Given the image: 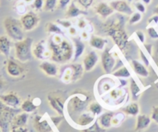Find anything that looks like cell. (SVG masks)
<instances>
[{"mask_svg":"<svg viewBox=\"0 0 158 132\" xmlns=\"http://www.w3.org/2000/svg\"><path fill=\"white\" fill-rule=\"evenodd\" d=\"M51 52V60L58 63H64L71 60L74 53V48L69 40L54 34L48 43Z\"/></svg>","mask_w":158,"mask_h":132,"instance_id":"cell-1","label":"cell"},{"mask_svg":"<svg viewBox=\"0 0 158 132\" xmlns=\"http://www.w3.org/2000/svg\"><path fill=\"white\" fill-rule=\"evenodd\" d=\"M123 19L118 22H110L106 24V31L109 34L115 43L118 45L119 49L123 51L128 44V37L124 30V23L123 24Z\"/></svg>","mask_w":158,"mask_h":132,"instance_id":"cell-2","label":"cell"},{"mask_svg":"<svg viewBox=\"0 0 158 132\" xmlns=\"http://www.w3.org/2000/svg\"><path fill=\"white\" fill-rule=\"evenodd\" d=\"M3 26L6 34L10 39L15 41H19L24 39V29L20 19L12 16L6 17L3 20Z\"/></svg>","mask_w":158,"mask_h":132,"instance_id":"cell-3","label":"cell"},{"mask_svg":"<svg viewBox=\"0 0 158 132\" xmlns=\"http://www.w3.org/2000/svg\"><path fill=\"white\" fill-rule=\"evenodd\" d=\"M90 96L86 92H80L72 96L68 105V110L70 113L79 114L81 113L89 105Z\"/></svg>","mask_w":158,"mask_h":132,"instance_id":"cell-4","label":"cell"},{"mask_svg":"<svg viewBox=\"0 0 158 132\" xmlns=\"http://www.w3.org/2000/svg\"><path fill=\"white\" fill-rule=\"evenodd\" d=\"M32 46H33V39L30 37H27L19 41H16L15 53H16V58L22 62L31 60L33 55Z\"/></svg>","mask_w":158,"mask_h":132,"instance_id":"cell-5","label":"cell"},{"mask_svg":"<svg viewBox=\"0 0 158 132\" xmlns=\"http://www.w3.org/2000/svg\"><path fill=\"white\" fill-rule=\"evenodd\" d=\"M16 112L15 108L8 107L0 100V128L2 132L9 131Z\"/></svg>","mask_w":158,"mask_h":132,"instance_id":"cell-6","label":"cell"},{"mask_svg":"<svg viewBox=\"0 0 158 132\" xmlns=\"http://www.w3.org/2000/svg\"><path fill=\"white\" fill-rule=\"evenodd\" d=\"M40 19L37 15L33 12H28L23 15L20 18V22L22 23L25 31H30L37 27Z\"/></svg>","mask_w":158,"mask_h":132,"instance_id":"cell-7","label":"cell"},{"mask_svg":"<svg viewBox=\"0 0 158 132\" xmlns=\"http://www.w3.org/2000/svg\"><path fill=\"white\" fill-rule=\"evenodd\" d=\"M115 65V59L110 52L109 48H106L102 54V66L106 74L112 73Z\"/></svg>","mask_w":158,"mask_h":132,"instance_id":"cell-8","label":"cell"},{"mask_svg":"<svg viewBox=\"0 0 158 132\" xmlns=\"http://www.w3.org/2000/svg\"><path fill=\"white\" fill-rule=\"evenodd\" d=\"M109 5L112 6L114 11H116L122 14L131 16L133 13V9L131 8L129 2L126 0H114L110 2Z\"/></svg>","mask_w":158,"mask_h":132,"instance_id":"cell-9","label":"cell"},{"mask_svg":"<svg viewBox=\"0 0 158 132\" xmlns=\"http://www.w3.org/2000/svg\"><path fill=\"white\" fill-rule=\"evenodd\" d=\"M48 102L54 110H55L60 116L64 115V101L60 96L55 93H51L48 96Z\"/></svg>","mask_w":158,"mask_h":132,"instance_id":"cell-10","label":"cell"},{"mask_svg":"<svg viewBox=\"0 0 158 132\" xmlns=\"http://www.w3.org/2000/svg\"><path fill=\"white\" fill-rule=\"evenodd\" d=\"M0 100L4 104L13 108H16L21 104V100L18 95L15 92H9L6 94L0 95Z\"/></svg>","mask_w":158,"mask_h":132,"instance_id":"cell-11","label":"cell"},{"mask_svg":"<svg viewBox=\"0 0 158 132\" xmlns=\"http://www.w3.org/2000/svg\"><path fill=\"white\" fill-rule=\"evenodd\" d=\"M33 127L37 132H52L53 130L48 121L39 115L35 117L33 121Z\"/></svg>","mask_w":158,"mask_h":132,"instance_id":"cell-12","label":"cell"},{"mask_svg":"<svg viewBox=\"0 0 158 132\" xmlns=\"http://www.w3.org/2000/svg\"><path fill=\"white\" fill-rule=\"evenodd\" d=\"M98 61V57L95 51H91L85 57L83 60V66L85 70L90 72L94 69Z\"/></svg>","mask_w":158,"mask_h":132,"instance_id":"cell-13","label":"cell"},{"mask_svg":"<svg viewBox=\"0 0 158 132\" xmlns=\"http://www.w3.org/2000/svg\"><path fill=\"white\" fill-rule=\"evenodd\" d=\"M7 73L12 77H19L23 72V69L12 59H9L6 64Z\"/></svg>","mask_w":158,"mask_h":132,"instance_id":"cell-14","label":"cell"},{"mask_svg":"<svg viewBox=\"0 0 158 132\" xmlns=\"http://www.w3.org/2000/svg\"><path fill=\"white\" fill-rule=\"evenodd\" d=\"M95 12L98 15L102 18H107L112 14H113L114 10L110 5L106 2H100L95 7Z\"/></svg>","mask_w":158,"mask_h":132,"instance_id":"cell-15","label":"cell"},{"mask_svg":"<svg viewBox=\"0 0 158 132\" xmlns=\"http://www.w3.org/2000/svg\"><path fill=\"white\" fill-rule=\"evenodd\" d=\"M40 69L48 76H56L58 72L57 66L55 64L46 62V61L43 62L40 65Z\"/></svg>","mask_w":158,"mask_h":132,"instance_id":"cell-16","label":"cell"},{"mask_svg":"<svg viewBox=\"0 0 158 132\" xmlns=\"http://www.w3.org/2000/svg\"><path fill=\"white\" fill-rule=\"evenodd\" d=\"M33 55L36 57V58L40 59V60H43V59L48 58L45 54H46V48L44 46V40H40L36 44L32 50Z\"/></svg>","mask_w":158,"mask_h":132,"instance_id":"cell-17","label":"cell"},{"mask_svg":"<svg viewBox=\"0 0 158 132\" xmlns=\"http://www.w3.org/2000/svg\"><path fill=\"white\" fill-rule=\"evenodd\" d=\"M11 48V41L7 36H0V54L9 57Z\"/></svg>","mask_w":158,"mask_h":132,"instance_id":"cell-18","label":"cell"},{"mask_svg":"<svg viewBox=\"0 0 158 132\" xmlns=\"http://www.w3.org/2000/svg\"><path fill=\"white\" fill-rule=\"evenodd\" d=\"M71 72V82H74L77 81V79L81 78V75L83 74V66L80 64H73L68 66Z\"/></svg>","mask_w":158,"mask_h":132,"instance_id":"cell-19","label":"cell"},{"mask_svg":"<svg viewBox=\"0 0 158 132\" xmlns=\"http://www.w3.org/2000/svg\"><path fill=\"white\" fill-rule=\"evenodd\" d=\"M88 13L84 10H81L75 5L74 2H71L68 6V10L66 12V17L68 18H75L80 15H87Z\"/></svg>","mask_w":158,"mask_h":132,"instance_id":"cell-20","label":"cell"},{"mask_svg":"<svg viewBox=\"0 0 158 132\" xmlns=\"http://www.w3.org/2000/svg\"><path fill=\"white\" fill-rule=\"evenodd\" d=\"M95 116L93 113H91V112H86V113H82L79 115L78 118H77V123L78 125L85 126L90 125L92 122L95 120Z\"/></svg>","mask_w":158,"mask_h":132,"instance_id":"cell-21","label":"cell"},{"mask_svg":"<svg viewBox=\"0 0 158 132\" xmlns=\"http://www.w3.org/2000/svg\"><path fill=\"white\" fill-rule=\"evenodd\" d=\"M27 120H28V114L27 113H22L16 115L13 118L11 124V129L16 128V127H23L27 124Z\"/></svg>","mask_w":158,"mask_h":132,"instance_id":"cell-22","label":"cell"},{"mask_svg":"<svg viewBox=\"0 0 158 132\" xmlns=\"http://www.w3.org/2000/svg\"><path fill=\"white\" fill-rule=\"evenodd\" d=\"M132 67H133L135 73H136L139 76L146 78V77H147L149 75V72L147 68H146L145 65L141 63V62H138V61H132Z\"/></svg>","mask_w":158,"mask_h":132,"instance_id":"cell-23","label":"cell"},{"mask_svg":"<svg viewBox=\"0 0 158 132\" xmlns=\"http://www.w3.org/2000/svg\"><path fill=\"white\" fill-rule=\"evenodd\" d=\"M114 117V113L112 112H107L103 114H102L98 118V121L101 127L103 128H109L112 125V118Z\"/></svg>","mask_w":158,"mask_h":132,"instance_id":"cell-24","label":"cell"},{"mask_svg":"<svg viewBox=\"0 0 158 132\" xmlns=\"http://www.w3.org/2000/svg\"><path fill=\"white\" fill-rule=\"evenodd\" d=\"M150 118L148 116L144 114H140L137 117V121H136V131H140L147 128L150 124Z\"/></svg>","mask_w":158,"mask_h":132,"instance_id":"cell-25","label":"cell"},{"mask_svg":"<svg viewBox=\"0 0 158 132\" xmlns=\"http://www.w3.org/2000/svg\"><path fill=\"white\" fill-rule=\"evenodd\" d=\"M89 43H90L91 46L92 48H95V49L103 50L105 48V45L107 43V40H106V39L102 38L101 37L92 35L91 36Z\"/></svg>","mask_w":158,"mask_h":132,"instance_id":"cell-26","label":"cell"},{"mask_svg":"<svg viewBox=\"0 0 158 132\" xmlns=\"http://www.w3.org/2000/svg\"><path fill=\"white\" fill-rule=\"evenodd\" d=\"M73 40L74 43V47H75V51H74V61H77L79 57H81V54H83L85 48V45L81 40L80 38H76L73 37Z\"/></svg>","mask_w":158,"mask_h":132,"instance_id":"cell-27","label":"cell"},{"mask_svg":"<svg viewBox=\"0 0 158 132\" xmlns=\"http://www.w3.org/2000/svg\"><path fill=\"white\" fill-rule=\"evenodd\" d=\"M46 30L48 33L53 34H58V35H63L64 31L61 30L60 27L57 24L52 22H49L46 24Z\"/></svg>","mask_w":158,"mask_h":132,"instance_id":"cell-28","label":"cell"},{"mask_svg":"<svg viewBox=\"0 0 158 132\" xmlns=\"http://www.w3.org/2000/svg\"><path fill=\"white\" fill-rule=\"evenodd\" d=\"M37 109V107L30 100H27L21 104V110L25 113H33Z\"/></svg>","mask_w":158,"mask_h":132,"instance_id":"cell-29","label":"cell"},{"mask_svg":"<svg viewBox=\"0 0 158 132\" xmlns=\"http://www.w3.org/2000/svg\"><path fill=\"white\" fill-rule=\"evenodd\" d=\"M123 110L124 113H126L127 114L131 115V116H136V115H137L138 113H139V105H138L136 103H133V104H130V105L124 107V108L123 109Z\"/></svg>","mask_w":158,"mask_h":132,"instance_id":"cell-30","label":"cell"},{"mask_svg":"<svg viewBox=\"0 0 158 132\" xmlns=\"http://www.w3.org/2000/svg\"><path fill=\"white\" fill-rule=\"evenodd\" d=\"M130 92H131L133 100H136L139 96L140 89L133 79H131V81H130Z\"/></svg>","mask_w":158,"mask_h":132,"instance_id":"cell-31","label":"cell"},{"mask_svg":"<svg viewBox=\"0 0 158 132\" xmlns=\"http://www.w3.org/2000/svg\"><path fill=\"white\" fill-rule=\"evenodd\" d=\"M81 132H106V129L103 128L102 127H101V125L98 123V120L95 121L93 124L92 126H90L88 128L84 129V130H81Z\"/></svg>","mask_w":158,"mask_h":132,"instance_id":"cell-32","label":"cell"},{"mask_svg":"<svg viewBox=\"0 0 158 132\" xmlns=\"http://www.w3.org/2000/svg\"><path fill=\"white\" fill-rule=\"evenodd\" d=\"M112 75L117 78H129L130 77V72H129L128 69L126 66H123L122 68L114 72Z\"/></svg>","mask_w":158,"mask_h":132,"instance_id":"cell-33","label":"cell"},{"mask_svg":"<svg viewBox=\"0 0 158 132\" xmlns=\"http://www.w3.org/2000/svg\"><path fill=\"white\" fill-rule=\"evenodd\" d=\"M89 110L94 115H99L102 111V107L98 103H92L89 106Z\"/></svg>","mask_w":158,"mask_h":132,"instance_id":"cell-34","label":"cell"},{"mask_svg":"<svg viewBox=\"0 0 158 132\" xmlns=\"http://www.w3.org/2000/svg\"><path fill=\"white\" fill-rule=\"evenodd\" d=\"M57 0H45L44 10V11H53L56 8Z\"/></svg>","mask_w":158,"mask_h":132,"instance_id":"cell-35","label":"cell"},{"mask_svg":"<svg viewBox=\"0 0 158 132\" xmlns=\"http://www.w3.org/2000/svg\"><path fill=\"white\" fill-rule=\"evenodd\" d=\"M141 19H142V13H140L139 12H135L130 16L129 23H130V25H133V24L139 23L141 20Z\"/></svg>","mask_w":158,"mask_h":132,"instance_id":"cell-36","label":"cell"},{"mask_svg":"<svg viewBox=\"0 0 158 132\" xmlns=\"http://www.w3.org/2000/svg\"><path fill=\"white\" fill-rule=\"evenodd\" d=\"M147 34L150 38L158 39V33L153 27H150L147 28Z\"/></svg>","mask_w":158,"mask_h":132,"instance_id":"cell-37","label":"cell"},{"mask_svg":"<svg viewBox=\"0 0 158 132\" xmlns=\"http://www.w3.org/2000/svg\"><path fill=\"white\" fill-rule=\"evenodd\" d=\"M77 2L84 9H89L92 6L94 0H77Z\"/></svg>","mask_w":158,"mask_h":132,"instance_id":"cell-38","label":"cell"},{"mask_svg":"<svg viewBox=\"0 0 158 132\" xmlns=\"http://www.w3.org/2000/svg\"><path fill=\"white\" fill-rule=\"evenodd\" d=\"M57 23L59 25L67 29H69L70 27H72L71 22L70 20H68V19H57Z\"/></svg>","mask_w":158,"mask_h":132,"instance_id":"cell-39","label":"cell"},{"mask_svg":"<svg viewBox=\"0 0 158 132\" xmlns=\"http://www.w3.org/2000/svg\"><path fill=\"white\" fill-rule=\"evenodd\" d=\"M151 119L158 124V106L153 107L151 113Z\"/></svg>","mask_w":158,"mask_h":132,"instance_id":"cell-40","label":"cell"},{"mask_svg":"<svg viewBox=\"0 0 158 132\" xmlns=\"http://www.w3.org/2000/svg\"><path fill=\"white\" fill-rule=\"evenodd\" d=\"M33 7L36 9V10H41L44 7V0H34L33 2Z\"/></svg>","mask_w":158,"mask_h":132,"instance_id":"cell-41","label":"cell"},{"mask_svg":"<svg viewBox=\"0 0 158 132\" xmlns=\"http://www.w3.org/2000/svg\"><path fill=\"white\" fill-rule=\"evenodd\" d=\"M135 7L137 10L138 12H139L140 13H144L146 12V7L144 6L143 3L140 2H137L135 3Z\"/></svg>","mask_w":158,"mask_h":132,"instance_id":"cell-42","label":"cell"},{"mask_svg":"<svg viewBox=\"0 0 158 132\" xmlns=\"http://www.w3.org/2000/svg\"><path fill=\"white\" fill-rule=\"evenodd\" d=\"M86 27H87V22L82 18L79 19L78 21H77V27L80 30H84V29L86 28Z\"/></svg>","mask_w":158,"mask_h":132,"instance_id":"cell-43","label":"cell"},{"mask_svg":"<svg viewBox=\"0 0 158 132\" xmlns=\"http://www.w3.org/2000/svg\"><path fill=\"white\" fill-rule=\"evenodd\" d=\"M71 2V0H58L59 7L61 9H64L68 6Z\"/></svg>","mask_w":158,"mask_h":132,"instance_id":"cell-44","label":"cell"},{"mask_svg":"<svg viewBox=\"0 0 158 132\" xmlns=\"http://www.w3.org/2000/svg\"><path fill=\"white\" fill-rule=\"evenodd\" d=\"M136 34L138 38H139V41L142 42V43H144V41H145V35H144L143 32L140 31V30H138V31L136 32Z\"/></svg>","mask_w":158,"mask_h":132,"instance_id":"cell-45","label":"cell"},{"mask_svg":"<svg viewBox=\"0 0 158 132\" xmlns=\"http://www.w3.org/2000/svg\"><path fill=\"white\" fill-rule=\"evenodd\" d=\"M148 23H155V24H157L158 23V15L155 14L153 16H152L149 19L148 21Z\"/></svg>","mask_w":158,"mask_h":132,"instance_id":"cell-46","label":"cell"},{"mask_svg":"<svg viewBox=\"0 0 158 132\" xmlns=\"http://www.w3.org/2000/svg\"><path fill=\"white\" fill-rule=\"evenodd\" d=\"M62 119H63V117H62L61 116H60V117H51V121H53V123H54V124H55L56 126L58 125L59 123H60V121H62Z\"/></svg>","mask_w":158,"mask_h":132,"instance_id":"cell-47","label":"cell"},{"mask_svg":"<svg viewBox=\"0 0 158 132\" xmlns=\"http://www.w3.org/2000/svg\"><path fill=\"white\" fill-rule=\"evenodd\" d=\"M11 132H27V128L23 126V127H16V128L11 129Z\"/></svg>","mask_w":158,"mask_h":132,"instance_id":"cell-48","label":"cell"},{"mask_svg":"<svg viewBox=\"0 0 158 132\" xmlns=\"http://www.w3.org/2000/svg\"><path fill=\"white\" fill-rule=\"evenodd\" d=\"M140 57H141V58H142V60H143V62H144V64H145L146 65H147V66H148L149 65V61H148V59L147 58V57H146V55L145 54H143V53L142 52V51H140Z\"/></svg>","mask_w":158,"mask_h":132,"instance_id":"cell-49","label":"cell"},{"mask_svg":"<svg viewBox=\"0 0 158 132\" xmlns=\"http://www.w3.org/2000/svg\"><path fill=\"white\" fill-rule=\"evenodd\" d=\"M153 59H155V62H156V65H158V44L156 45V48H155L154 55H153Z\"/></svg>","mask_w":158,"mask_h":132,"instance_id":"cell-50","label":"cell"},{"mask_svg":"<svg viewBox=\"0 0 158 132\" xmlns=\"http://www.w3.org/2000/svg\"><path fill=\"white\" fill-rule=\"evenodd\" d=\"M69 33L71 36L74 37V36H75L77 34V30H76V29L74 27H71L69 28Z\"/></svg>","mask_w":158,"mask_h":132,"instance_id":"cell-51","label":"cell"},{"mask_svg":"<svg viewBox=\"0 0 158 132\" xmlns=\"http://www.w3.org/2000/svg\"><path fill=\"white\" fill-rule=\"evenodd\" d=\"M144 47H145L146 49H147V51H148L149 54H152V53H151V51H152V50H151L152 45H144Z\"/></svg>","mask_w":158,"mask_h":132,"instance_id":"cell-52","label":"cell"},{"mask_svg":"<svg viewBox=\"0 0 158 132\" xmlns=\"http://www.w3.org/2000/svg\"><path fill=\"white\" fill-rule=\"evenodd\" d=\"M4 87V81L2 80V79L0 77V92L2 90Z\"/></svg>","mask_w":158,"mask_h":132,"instance_id":"cell-53","label":"cell"},{"mask_svg":"<svg viewBox=\"0 0 158 132\" xmlns=\"http://www.w3.org/2000/svg\"><path fill=\"white\" fill-rule=\"evenodd\" d=\"M81 37L84 39H85L88 37V34H87V31H85V30H83L82 34H81Z\"/></svg>","mask_w":158,"mask_h":132,"instance_id":"cell-54","label":"cell"},{"mask_svg":"<svg viewBox=\"0 0 158 132\" xmlns=\"http://www.w3.org/2000/svg\"><path fill=\"white\" fill-rule=\"evenodd\" d=\"M151 1H152V0H142V2H143L144 4H147V5H149V4H150Z\"/></svg>","mask_w":158,"mask_h":132,"instance_id":"cell-55","label":"cell"},{"mask_svg":"<svg viewBox=\"0 0 158 132\" xmlns=\"http://www.w3.org/2000/svg\"><path fill=\"white\" fill-rule=\"evenodd\" d=\"M33 1L34 0H23V2H25V3H31V2H33Z\"/></svg>","mask_w":158,"mask_h":132,"instance_id":"cell-56","label":"cell"},{"mask_svg":"<svg viewBox=\"0 0 158 132\" xmlns=\"http://www.w3.org/2000/svg\"><path fill=\"white\" fill-rule=\"evenodd\" d=\"M153 13H154L155 14L158 15V6H156V8L154 9V10H153Z\"/></svg>","mask_w":158,"mask_h":132,"instance_id":"cell-57","label":"cell"},{"mask_svg":"<svg viewBox=\"0 0 158 132\" xmlns=\"http://www.w3.org/2000/svg\"><path fill=\"white\" fill-rule=\"evenodd\" d=\"M127 2H132V0H127Z\"/></svg>","mask_w":158,"mask_h":132,"instance_id":"cell-58","label":"cell"},{"mask_svg":"<svg viewBox=\"0 0 158 132\" xmlns=\"http://www.w3.org/2000/svg\"><path fill=\"white\" fill-rule=\"evenodd\" d=\"M0 132H2V129L0 128Z\"/></svg>","mask_w":158,"mask_h":132,"instance_id":"cell-59","label":"cell"}]
</instances>
